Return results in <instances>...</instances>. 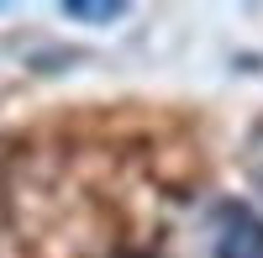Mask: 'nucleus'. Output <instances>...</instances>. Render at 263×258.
Returning a JSON list of instances; mask_svg holds the SVG:
<instances>
[{
  "mask_svg": "<svg viewBox=\"0 0 263 258\" xmlns=\"http://www.w3.org/2000/svg\"><path fill=\"white\" fill-rule=\"evenodd\" d=\"M200 258H263V216L242 200H216L200 222Z\"/></svg>",
  "mask_w": 263,
  "mask_h": 258,
  "instance_id": "1",
  "label": "nucleus"
},
{
  "mask_svg": "<svg viewBox=\"0 0 263 258\" xmlns=\"http://www.w3.org/2000/svg\"><path fill=\"white\" fill-rule=\"evenodd\" d=\"M63 16L90 21V27H111V21L126 16V6H121V0H69V6H63Z\"/></svg>",
  "mask_w": 263,
  "mask_h": 258,
  "instance_id": "2",
  "label": "nucleus"
},
{
  "mask_svg": "<svg viewBox=\"0 0 263 258\" xmlns=\"http://www.w3.org/2000/svg\"><path fill=\"white\" fill-rule=\"evenodd\" d=\"M248 174H253V185L263 190V137L253 142V153H248Z\"/></svg>",
  "mask_w": 263,
  "mask_h": 258,
  "instance_id": "3",
  "label": "nucleus"
}]
</instances>
